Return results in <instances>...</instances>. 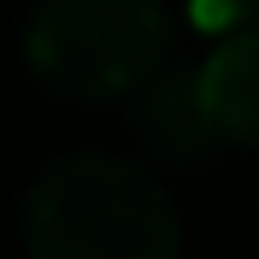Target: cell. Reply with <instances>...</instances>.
Returning a JSON list of instances; mask_svg holds the SVG:
<instances>
[{"mask_svg":"<svg viewBox=\"0 0 259 259\" xmlns=\"http://www.w3.org/2000/svg\"><path fill=\"white\" fill-rule=\"evenodd\" d=\"M24 59L65 100L136 95L171 59V12L165 0H35Z\"/></svg>","mask_w":259,"mask_h":259,"instance_id":"7a4b0ae2","label":"cell"},{"mask_svg":"<svg viewBox=\"0 0 259 259\" xmlns=\"http://www.w3.org/2000/svg\"><path fill=\"white\" fill-rule=\"evenodd\" d=\"M177 206L142 159L65 153L24 194L30 259H177Z\"/></svg>","mask_w":259,"mask_h":259,"instance_id":"6da1fadb","label":"cell"},{"mask_svg":"<svg viewBox=\"0 0 259 259\" xmlns=\"http://www.w3.org/2000/svg\"><path fill=\"white\" fill-rule=\"evenodd\" d=\"M194 18L206 30H224V24H253L259 35V0H194Z\"/></svg>","mask_w":259,"mask_h":259,"instance_id":"5b68a950","label":"cell"},{"mask_svg":"<svg viewBox=\"0 0 259 259\" xmlns=\"http://www.w3.org/2000/svg\"><path fill=\"white\" fill-rule=\"evenodd\" d=\"M124 124L159 165L194 171V165L218 159V136H212V124H206L200 77H194V71H171V65H165L159 77H147L142 89L130 95Z\"/></svg>","mask_w":259,"mask_h":259,"instance_id":"3957f363","label":"cell"},{"mask_svg":"<svg viewBox=\"0 0 259 259\" xmlns=\"http://www.w3.org/2000/svg\"><path fill=\"white\" fill-rule=\"evenodd\" d=\"M194 77L218 147H259V35L236 30Z\"/></svg>","mask_w":259,"mask_h":259,"instance_id":"277c9868","label":"cell"}]
</instances>
